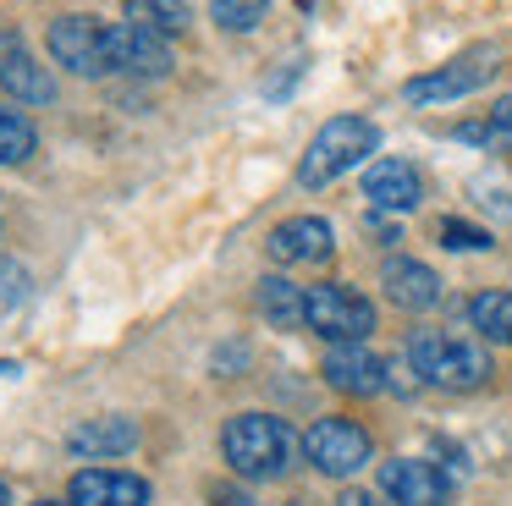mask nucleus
I'll return each instance as SVG.
<instances>
[{
  "instance_id": "1",
  "label": "nucleus",
  "mask_w": 512,
  "mask_h": 506,
  "mask_svg": "<svg viewBox=\"0 0 512 506\" xmlns=\"http://www.w3.org/2000/svg\"><path fill=\"white\" fill-rule=\"evenodd\" d=\"M408 369L424 385L441 391H479L490 380V352L468 336H441V330H413L408 336Z\"/></svg>"
},
{
  "instance_id": "2",
  "label": "nucleus",
  "mask_w": 512,
  "mask_h": 506,
  "mask_svg": "<svg viewBox=\"0 0 512 506\" xmlns=\"http://www.w3.org/2000/svg\"><path fill=\"white\" fill-rule=\"evenodd\" d=\"M375 149H380V127H375L369 116H331V121H325V127L309 138V149H303L298 182H303V187H325V182H336L342 171L364 165Z\"/></svg>"
},
{
  "instance_id": "3",
  "label": "nucleus",
  "mask_w": 512,
  "mask_h": 506,
  "mask_svg": "<svg viewBox=\"0 0 512 506\" xmlns=\"http://www.w3.org/2000/svg\"><path fill=\"white\" fill-rule=\"evenodd\" d=\"M221 451L237 479H281L292 468V429L270 413H237L221 435Z\"/></svg>"
},
{
  "instance_id": "4",
  "label": "nucleus",
  "mask_w": 512,
  "mask_h": 506,
  "mask_svg": "<svg viewBox=\"0 0 512 506\" xmlns=\"http://www.w3.org/2000/svg\"><path fill=\"white\" fill-rule=\"evenodd\" d=\"M303 325L325 341H364L375 330V303L358 297L353 286H303Z\"/></svg>"
},
{
  "instance_id": "5",
  "label": "nucleus",
  "mask_w": 512,
  "mask_h": 506,
  "mask_svg": "<svg viewBox=\"0 0 512 506\" xmlns=\"http://www.w3.org/2000/svg\"><path fill=\"white\" fill-rule=\"evenodd\" d=\"M303 457L325 473V479H353L369 457H375V440L364 424L353 418H314L309 435H303Z\"/></svg>"
},
{
  "instance_id": "6",
  "label": "nucleus",
  "mask_w": 512,
  "mask_h": 506,
  "mask_svg": "<svg viewBox=\"0 0 512 506\" xmlns=\"http://www.w3.org/2000/svg\"><path fill=\"white\" fill-rule=\"evenodd\" d=\"M45 44H50V61L67 66V72H78V77L116 72L105 22H94V17H56V22H50V33H45Z\"/></svg>"
},
{
  "instance_id": "7",
  "label": "nucleus",
  "mask_w": 512,
  "mask_h": 506,
  "mask_svg": "<svg viewBox=\"0 0 512 506\" xmlns=\"http://www.w3.org/2000/svg\"><path fill=\"white\" fill-rule=\"evenodd\" d=\"M380 495H391V506H446L452 479L424 457H391L380 462Z\"/></svg>"
},
{
  "instance_id": "8",
  "label": "nucleus",
  "mask_w": 512,
  "mask_h": 506,
  "mask_svg": "<svg viewBox=\"0 0 512 506\" xmlns=\"http://www.w3.org/2000/svg\"><path fill=\"white\" fill-rule=\"evenodd\" d=\"M105 39H111V66L116 72L144 77V83H155V77L171 72V44L160 39V33L138 28V22H111Z\"/></svg>"
},
{
  "instance_id": "9",
  "label": "nucleus",
  "mask_w": 512,
  "mask_h": 506,
  "mask_svg": "<svg viewBox=\"0 0 512 506\" xmlns=\"http://www.w3.org/2000/svg\"><path fill=\"white\" fill-rule=\"evenodd\" d=\"M320 374H325V385L342 391V396H380L391 385L386 363H380L375 352H364V341H336V347L325 352Z\"/></svg>"
},
{
  "instance_id": "10",
  "label": "nucleus",
  "mask_w": 512,
  "mask_h": 506,
  "mask_svg": "<svg viewBox=\"0 0 512 506\" xmlns=\"http://www.w3.org/2000/svg\"><path fill=\"white\" fill-rule=\"evenodd\" d=\"M331 248H336L331 220H320V215H292V220H281V226L265 237V253L276 264H325Z\"/></svg>"
},
{
  "instance_id": "11",
  "label": "nucleus",
  "mask_w": 512,
  "mask_h": 506,
  "mask_svg": "<svg viewBox=\"0 0 512 506\" xmlns=\"http://www.w3.org/2000/svg\"><path fill=\"white\" fill-rule=\"evenodd\" d=\"M67 506H149V479L122 468H83L67 484Z\"/></svg>"
},
{
  "instance_id": "12",
  "label": "nucleus",
  "mask_w": 512,
  "mask_h": 506,
  "mask_svg": "<svg viewBox=\"0 0 512 506\" xmlns=\"http://www.w3.org/2000/svg\"><path fill=\"white\" fill-rule=\"evenodd\" d=\"M364 198L380 209V215H408V209H419V198H424L419 165H408V160H375L364 171Z\"/></svg>"
},
{
  "instance_id": "13",
  "label": "nucleus",
  "mask_w": 512,
  "mask_h": 506,
  "mask_svg": "<svg viewBox=\"0 0 512 506\" xmlns=\"http://www.w3.org/2000/svg\"><path fill=\"white\" fill-rule=\"evenodd\" d=\"M0 88L12 99H23V105H50V99H56V77L28 55V44L17 39V33L0 39Z\"/></svg>"
},
{
  "instance_id": "14",
  "label": "nucleus",
  "mask_w": 512,
  "mask_h": 506,
  "mask_svg": "<svg viewBox=\"0 0 512 506\" xmlns=\"http://www.w3.org/2000/svg\"><path fill=\"white\" fill-rule=\"evenodd\" d=\"M490 72H496V66H485V61L435 66V72H424V77H408V83H402V99H408V105H446V99H463V94H474V88H485Z\"/></svg>"
},
{
  "instance_id": "15",
  "label": "nucleus",
  "mask_w": 512,
  "mask_h": 506,
  "mask_svg": "<svg viewBox=\"0 0 512 506\" xmlns=\"http://www.w3.org/2000/svg\"><path fill=\"white\" fill-rule=\"evenodd\" d=\"M380 281H386L391 303L408 308V314H424V308L441 303V275H435L430 264H419V259H391L386 270H380Z\"/></svg>"
},
{
  "instance_id": "16",
  "label": "nucleus",
  "mask_w": 512,
  "mask_h": 506,
  "mask_svg": "<svg viewBox=\"0 0 512 506\" xmlns=\"http://www.w3.org/2000/svg\"><path fill=\"white\" fill-rule=\"evenodd\" d=\"M67 446L78 457H122V451L138 446V424L133 418H89L67 435Z\"/></svg>"
},
{
  "instance_id": "17",
  "label": "nucleus",
  "mask_w": 512,
  "mask_h": 506,
  "mask_svg": "<svg viewBox=\"0 0 512 506\" xmlns=\"http://www.w3.org/2000/svg\"><path fill=\"white\" fill-rule=\"evenodd\" d=\"M122 17L160 33V39H171V33H182L193 22V11H188V0H122Z\"/></svg>"
},
{
  "instance_id": "18",
  "label": "nucleus",
  "mask_w": 512,
  "mask_h": 506,
  "mask_svg": "<svg viewBox=\"0 0 512 506\" xmlns=\"http://www.w3.org/2000/svg\"><path fill=\"white\" fill-rule=\"evenodd\" d=\"M259 314L276 330L303 325V286H292L287 275H265V281H259Z\"/></svg>"
},
{
  "instance_id": "19",
  "label": "nucleus",
  "mask_w": 512,
  "mask_h": 506,
  "mask_svg": "<svg viewBox=\"0 0 512 506\" xmlns=\"http://www.w3.org/2000/svg\"><path fill=\"white\" fill-rule=\"evenodd\" d=\"M468 319H474V330L485 341L512 347V292H479L474 303H468Z\"/></svg>"
},
{
  "instance_id": "20",
  "label": "nucleus",
  "mask_w": 512,
  "mask_h": 506,
  "mask_svg": "<svg viewBox=\"0 0 512 506\" xmlns=\"http://www.w3.org/2000/svg\"><path fill=\"white\" fill-rule=\"evenodd\" d=\"M34 149H39L34 121H28L23 110H6V105H0V165H23V160H34Z\"/></svg>"
},
{
  "instance_id": "21",
  "label": "nucleus",
  "mask_w": 512,
  "mask_h": 506,
  "mask_svg": "<svg viewBox=\"0 0 512 506\" xmlns=\"http://www.w3.org/2000/svg\"><path fill=\"white\" fill-rule=\"evenodd\" d=\"M265 11H270V0H210V17L226 33H254L265 22Z\"/></svg>"
},
{
  "instance_id": "22",
  "label": "nucleus",
  "mask_w": 512,
  "mask_h": 506,
  "mask_svg": "<svg viewBox=\"0 0 512 506\" xmlns=\"http://www.w3.org/2000/svg\"><path fill=\"white\" fill-rule=\"evenodd\" d=\"M435 237H441V248H457V253H479V248H490V231H485V226H468V220H452V215H446L441 226H435Z\"/></svg>"
},
{
  "instance_id": "23",
  "label": "nucleus",
  "mask_w": 512,
  "mask_h": 506,
  "mask_svg": "<svg viewBox=\"0 0 512 506\" xmlns=\"http://www.w3.org/2000/svg\"><path fill=\"white\" fill-rule=\"evenodd\" d=\"M336 506H391V495H375V490H347Z\"/></svg>"
},
{
  "instance_id": "24",
  "label": "nucleus",
  "mask_w": 512,
  "mask_h": 506,
  "mask_svg": "<svg viewBox=\"0 0 512 506\" xmlns=\"http://www.w3.org/2000/svg\"><path fill=\"white\" fill-rule=\"evenodd\" d=\"M490 127H496V132H512V94L496 99V110H490Z\"/></svg>"
},
{
  "instance_id": "25",
  "label": "nucleus",
  "mask_w": 512,
  "mask_h": 506,
  "mask_svg": "<svg viewBox=\"0 0 512 506\" xmlns=\"http://www.w3.org/2000/svg\"><path fill=\"white\" fill-rule=\"evenodd\" d=\"M210 501H215V506H254V501H248V495H243V490H215V495H210Z\"/></svg>"
},
{
  "instance_id": "26",
  "label": "nucleus",
  "mask_w": 512,
  "mask_h": 506,
  "mask_svg": "<svg viewBox=\"0 0 512 506\" xmlns=\"http://www.w3.org/2000/svg\"><path fill=\"white\" fill-rule=\"evenodd\" d=\"M0 506H12V490H6V479H0Z\"/></svg>"
},
{
  "instance_id": "27",
  "label": "nucleus",
  "mask_w": 512,
  "mask_h": 506,
  "mask_svg": "<svg viewBox=\"0 0 512 506\" xmlns=\"http://www.w3.org/2000/svg\"><path fill=\"white\" fill-rule=\"evenodd\" d=\"M34 506H61V501H34Z\"/></svg>"
}]
</instances>
